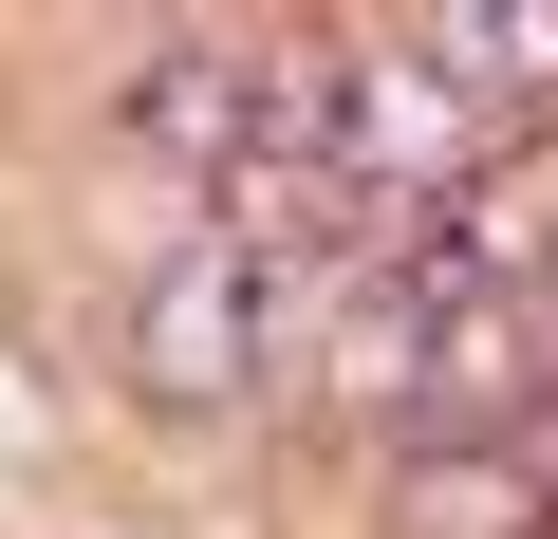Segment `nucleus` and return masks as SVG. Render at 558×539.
Instances as JSON below:
<instances>
[{"label":"nucleus","instance_id":"f257e3e1","mask_svg":"<svg viewBox=\"0 0 558 539\" xmlns=\"http://www.w3.org/2000/svg\"><path fill=\"white\" fill-rule=\"evenodd\" d=\"M317 391L447 465V446H502L521 409H558V317H539V242H502L484 205H410V242H354L336 280V335H317Z\"/></svg>","mask_w":558,"mask_h":539},{"label":"nucleus","instance_id":"f03ea898","mask_svg":"<svg viewBox=\"0 0 558 539\" xmlns=\"http://www.w3.org/2000/svg\"><path fill=\"white\" fill-rule=\"evenodd\" d=\"M336 280H354L336 223H242V205H205L186 242H149V280H131V372H149L168 409H242V391H279V372H317Z\"/></svg>","mask_w":558,"mask_h":539},{"label":"nucleus","instance_id":"7ed1b4c3","mask_svg":"<svg viewBox=\"0 0 558 539\" xmlns=\"http://www.w3.org/2000/svg\"><path fill=\"white\" fill-rule=\"evenodd\" d=\"M539 317H558V223H539Z\"/></svg>","mask_w":558,"mask_h":539}]
</instances>
